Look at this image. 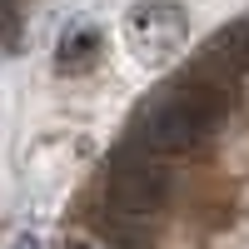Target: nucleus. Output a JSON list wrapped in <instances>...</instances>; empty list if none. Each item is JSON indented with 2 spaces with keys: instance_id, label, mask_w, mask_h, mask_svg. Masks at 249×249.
Instances as JSON below:
<instances>
[{
  "instance_id": "2",
  "label": "nucleus",
  "mask_w": 249,
  "mask_h": 249,
  "mask_svg": "<svg viewBox=\"0 0 249 249\" xmlns=\"http://www.w3.org/2000/svg\"><path fill=\"white\" fill-rule=\"evenodd\" d=\"M105 195L120 219H150L160 214L175 195V175L164 170V160L144 155L140 144H120L105 164Z\"/></svg>"
},
{
  "instance_id": "7",
  "label": "nucleus",
  "mask_w": 249,
  "mask_h": 249,
  "mask_svg": "<svg viewBox=\"0 0 249 249\" xmlns=\"http://www.w3.org/2000/svg\"><path fill=\"white\" fill-rule=\"evenodd\" d=\"M15 249H35V244H30V239H20V244H15Z\"/></svg>"
},
{
  "instance_id": "4",
  "label": "nucleus",
  "mask_w": 249,
  "mask_h": 249,
  "mask_svg": "<svg viewBox=\"0 0 249 249\" xmlns=\"http://www.w3.org/2000/svg\"><path fill=\"white\" fill-rule=\"evenodd\" d=\"M214 55L224 60V65H234V70H249V15L219 30V40H214Z\"/></svg>"
},
{
  "instance_id": "5",
  "label": "nucleus",
  "mask_w": 249,
  "mask_h": 249,
  "mask_svg": "<svg viewBox=\"0 0 249 249\" xmlns=\"http://www.w3.org/2000/svg\"><path fill=\"white\" fill-rule=\"evenodd\" d=\"M115 249H144V239L130 234V230H120V234H115Z\"/></svg>"
},
{
  "instance_id": "1",
  "label": "nucleus",
  "mask_w": 249,
  "mask_h": 249,
  "mask_svg": "<svg viewBox=\"0 0 249 249\" xmlns=\"http://www.w3.org/2000/svg\"><path fill=\"white\" fill-rule=\"evenodd\" d=\"M224 120H230V100H224V90L214 85L210 75L184 70V75H175L160 95H150L135 110L130 144H140V150L155 155V160H175V155L199 150Z\"/></svg>"
},
{
  "instance_id": "6",
  "label": "nucleus",
  "mask_w": 249,
  "mask_h": 249,
  "mask_svg": "<svg viewBox=\"0 0 249 249\" xmlns=\"http://www.w3.org/2000/svg\"><path fill=\"white\" fill-rule=\"evenodd\" d=\"M70 249H95V244H85V239H75V244H70Z\"/></svg>"
},
{
  "instance_id": "3",
  "label": "nucleus",
  "mask_w": 249,
  "mask_h": 249,
  "mask_svg": "<svg viewBox=\"0 0 249 249\" xmlns=\"http://www.w3.org/2000/svg\"><path fill=\"white\" fill-rule=\"evenodd\" d=\"M95 55H100V30L95 25H75V30H65V40H60V70H85V65H95Z\"/></svg>"
}]
</instances>
